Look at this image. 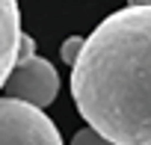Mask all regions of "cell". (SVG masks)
Here are the masks:
<instances>
[{
  "mask_svg": "<svg viewBox=\"0 0 151 145\" xmlns=\"http://www.w3.org/2000/svg\"><path fill=\"white\" fill-rule=\"evenodd\" d=\"M0 145H62L50 116L18 98H0Z\"/></svg>",
  "mask_w": 151,
  "mask_h": 145,
  "instance_id": "2",
  "label": "cell"
},
{
  "mask_svg": "<svg viewBox=\"0 0 151 145\" xmlns=\"http://www.w3.org/2000/svg\"><path fill=\"white\" fill-rule=\"evenodd\" d=\"M21 9L18 0H0V89L6 86L12 68L18 62V47H21Z\"/></svg>",
  "mask_w": 151,
  "mask_h": 145,
  "instance_id": "4",
  "label": "cell"
},
{
  "mask_svg": "<svg viewBox=\"0 0 151 145\" xmlns=\"http://www.w3.org/2000/svg\"><path fill=\"white\" fill-rule=\"evenodd\" d=\"M83 45H86V39H83V36H71V39H65V42H62V47H59L62 62L74 65V62H77V56H80V50H83Z\"/></svg>",
  "mask_w": 151,
  "mask_h": 145,
  "instance_id": "5",
  "label": "cell"
},
{
  "mask_svg": "<svg viewBox=\"0 0 151 145\" xmlns=\"http://www.w3.org/2000/svg\"><path fill=\"white\" fill-rule=\"evenodd\" d=\"M71 145H113V142H110V139H104L98 130H92V127H83V130H77V133H74Z\"/></svg>",
  "mask_w": 151,
  "mask_h": 145,
  "instance_id": "6",
  "label": "cell"
},
{
  "mask_svg": "<svg viewBox=\"0 0 151 145\" xmlns=\"http://www.w3.org/2000/svg\"><path fill=\"white\" fill-rule=\"evenodd\" d=\"M3 89H6L9 98H18L24 104L45 110L47 104H53V98L59 92V74L45 56H33V59L15 62Z\"/></svg>",
  "mask_w": 151,
  "mask_h": 145,
  "instance_id": "3",
  "label": "cell"
},
{
  "mask_svg": "<svg viewBox=\"0 0 151 145\" xmlns=\"http://www.w3.org/2000/svg\"><path fill=\"white\" fill-rule=\"evenodd\" d=\"M33 56H36V45H33V39L24 33V36H21V47H18V62L33 59Z\"/></svg>",
  "mask_w": 151,
  "mask_h": 145,
  "instance_id": "7",
  "label": "cell"
},
{
  "mask_svg": "<svg viewBox=\"0 0 151 145\" xmlns=\"http://www.w3.org/2000/svg\"><path fill=\"white\" fill-rule=\"evenodd\" d=\"M71 98L113 145H151V3L116 9L86 36Z\"/></svg>",
  "mask_w": 151,
  "mask_h": 145,
  "instance_id": "1",
  "label": "cell"
},
{
  "mask_svg": "<svg viewBox=\"0 0 151 145\" xmlns=\"http://www.w3.org/2000/svg\"><path fill=\"white\" fill-rule=\"evenodd\" d=\"M130 3H151V0H130Z\"/></svg>",
  "mask_w": 151,
  "mask_h": 145,
  "instance_id": "8",
  "label": "cell"
}]
</instances>
